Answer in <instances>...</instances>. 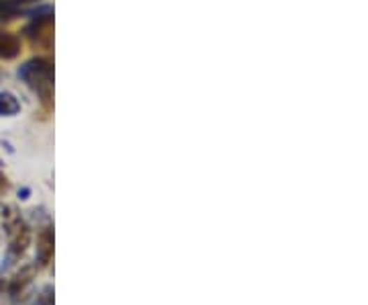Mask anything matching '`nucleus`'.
Listing matches in <instances>:
<instances>
[{"mask_svg": "<svg viewBox=\"0 0 368 305\" xmlns=\"http://www.w3.org/2000/svg\"><path fill=\"white\" fill-rule=\"evenodd\" d=\"M19 78L37 92L45 109L54 107V61L49 58H33L19 68Z\"/></svg>", "mask_w": 368, "mask_h": 305, "instance_id": "f257e3e1", "label": "nucleus"}, {"mask_svg": "<svg viewBox=\"0 0 368 305\" xmlns=\"http://www.w3.org/2000/svg\"><path fill=\"white\" fill-rule=\"evenodd\" d=\"M2 223H4V230H6V236H8V244L10 250L15 254H25L27 248L31 246L33 240V234H31V228L23 221L21 214L15 209V207H6L2 211Z\"/></svg>", "mask_w": 368, "mask_h": 305, "instance_id": "f03ea898", "label": "nucleus"}, {"mask_svg": "<svg viewBox=\"0 0 368 305\" xmlns=\"http://www.w3.org/2000/svg\"><path fill=\"white\" fill-rule=\"evenodd\" d=\"M25 35L29 37L33 45L49 50L54 45V10L45 6L39 13H35V19L31 21V25H27Z\"/></svg>", "mask_w": 368, "mask_h": 305, "instance_id": "7ed1b4c3", "label": "nucleus"}, {"mask_svg": "<svg viewBox=\"0 0 368 305\" xmlns=\"http://www.w3.org/2000/svg\"><path fill=\"white\" fill-rule=\"evenodd\" d=\"M37 258L41 267H47L54 260V230L49 225L39 230L37 236Z\"/></svg>", "mask_w": 368, "mask_h": 305, "instance_id": "20e7f679", "label": "nucleus"}, {"mask_svg": "<svg viewBox=\"0 0 368 305\" xmlns=\"http://www.w3.org/2000/svg\"><path fill=\"white\" fill-rule=\"evenodd\" d=\"M21 54V39L13 33L0 31V60H15Z\"/></svg>", "mask_w": 368, "mask_h": 305, "instance_id": "39448f33", "label": "nucleus"}, {"mask_svg": "<svg viewBox=\"0 0 368 305\" xmlns=\"http://www.w3.org/2000/svg\"><path fill=\"white\" fill-rule=\"evenodd\" d=\"M21 113V103L19 98L8 91H0V117H15Z\"/></svg>", "mask_w": 368, "mask_h": 305, "instance_id": "423d86ee", "label": "nucleus"}, {"mask_svg": "<svg viewBox=\"0 0 368 305\" xmlns=\"http://www.w3.org/2000/svg\"><path fill=\"white\" fill-rule=\"evenodd\" d=\"M31 278H33V271H31L29 267H25L19 275H15L10 278V285H8L10 293H21V291L29 285Z\"/></svg>", "mask_w": 368, "mask_h": 305, "instance_id": "0eeeda50", "label": "nucleus"}, {"mask_svg": "<svg viewBox=\"0 0 368 305\" xmlns=\"http://www.w3.org/2000/svg\"><path fill=\"white\" fill-rule=\"evenodd\" d=\"M8 191H10V181L6 179V174H2V172H0V197H2V195H6Z\"/></svg>", "mask_w": 368, "mask_h": 305, "instance_id": "6e6552de", "label": "nucleus"}]
</instances>
